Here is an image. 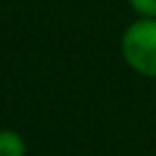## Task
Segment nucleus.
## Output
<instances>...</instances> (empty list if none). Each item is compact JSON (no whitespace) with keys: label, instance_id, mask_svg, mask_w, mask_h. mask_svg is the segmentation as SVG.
Returning <instances> with one entry per match:
<instances>
[{"label":"nucleus","instance_id":"nucleus-1","mask_svg":"<svg viewBox=\"0 0 156 156\" xmlns=\"http://www.w3.org/2000/svg\"><path fill=\"white\" fill-rule=\"evenodd\" d=\"M122 58L138 76L156 78V19H136L119 39Z\"/></svg>","mask_w":156,"mask_h":156},{"label":"nucleus","instance_id":"nucleus-2","mask_svg":"<svg viewBox=\"0 0 156 156\" xmlns=\"http://www.w3.org/2000/svg\"><path fill=\"white\" fill-rule=\"evenodd\" d=\"M28 145L14 129H0V156H25Z\"/></svg>","mask_w":156,"mask_h":156},{"label":"nucleus","instance_id":"nucleus-3","mask_svg":"<svg viewBox=\"0 0 156 156\" xmlns=\"http://www.w3.org/2000/svg\"><path fill=\"white\" fill-rule=\"evenodd\" d=\"M138 19H156V0H126Z\"/></svg>","mask_w":156,"mask_h":156}]
</instances>
